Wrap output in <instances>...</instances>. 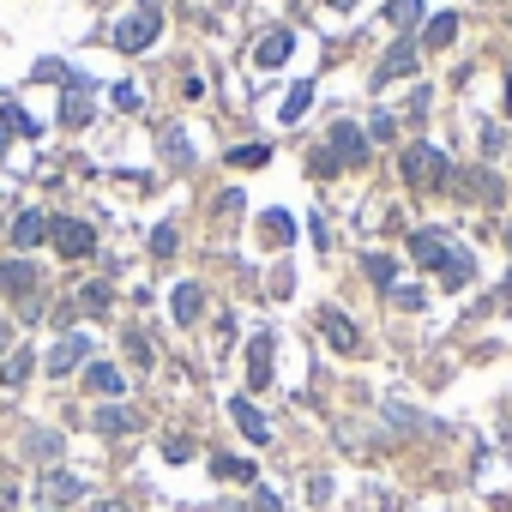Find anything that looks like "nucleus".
I'll return each mask as SVG.
<instances>
[{
	"label": "nucleus",
	"instance_id": "nucleus-1",
	"mask_svg": "<svg viewBox=\"0 0 512 512\" xmlns=\"http://www.w3.org/2000/svg\"><path fill=\"white\" fill-rule=\"evenodd\" d=\"M410 253H416L422 266H440V272H446V290L470 284V253H458L446 229H416V235H410Z\"/></svg>",
	"mask_w": 512,
	"mask_h": 512
},
{
	"label": "nucleus",
	"instance_id": "nucleus-2",
	"mask_svg": "<svg viewBox=\"0 0 512 512\" xmlns=\"http://www.w3.org/2000/svg\"><path fill=\"white\" fill-rule=\"evenodd\" d=\"M157 31H163V13L145 0L139 13H127V19L115 25V49H121V55H139V49H151V43H157Z\"/></svg>",
	"mask_w": 512,
	"mask_h": 512
},
{
	"label": "nucleus",
	"instance_id": "nucleus-3",
	"mask_svg": "<svg viewBox=\"0 0 512 512\" xmlns=\"http://www.w3.org/2000/svg\"><path fill=\"white\" fill-rule=\"evenodd\" d=\"M404 181H410L416 193H434V187L446 181V157H440V145H404Z\"/></svg>",
	"mask_w": 512,
	"mask_h": 512
},
{
	"label": "nucleus",
	"instance_id": "nucleus-4",
	"mask_svg": "<svg viewBox=\"0 0 512 512\" xmlns=\"http://www.w3.org/2000/svg\"><path fill=\"white\" fill-rule=\"evenodd\" d=\"M326 145H332V151H320V157H314V169H332V163H362V151H368V145H362V127H350V121H338V127L326 133Z\"/></svg>",
	"mask_w": 512,
	"mask_h": 512
},
{
	"label": "nucleus",
	"instance_id": "nucleus-5",
	"mask_svg": "<svg viewBox=\"0 0 512 512\" xmlns=\"http://www.w3.org/2000/svg\"><path fill=\"white\" fill-rule=\"evenodd\" d=\"M49 235H55V247L67 253V260H85V253L97 247V229L79 223V217H49Z\"/></svg>",
	"mask_w": 512,
	"mask_h": 512
},
{
	"label": "nucleus",
	"instance_id": "nucleus-6",
	"mask_svg": "<svg viewBox=\"0 0 512 512\" xmlns=\"http://www.w3.org/2000/svg\"><path fill=\"white\" fill-rule=\"evenodd\" d=\"M85 356H91V338H85V332H67V338L49 350V374H73Z\"/></svg>",
	"mask_w": 512,
	"mask_h": 512
},
{
	"label": "nucleus",
	"instance_id": "nucleus-7",
	"mask_svg": "<svg viewBox=\"0 0 512 512\" xmlns=\"http://www.w3.org/2000/svg\"><path fill=\"white\" fill-rule=\"evenodd\" d=\"M247 386H253V392L272 386V338H266V332L247 344Z\"/></svg>",
	"mask_w": 512,
	"mask_h": 512
},
{
	"label": "nucleus",
	"instance_id": "nucleus-8",
	"mask_svg": "<svg viewBox=\"0 0 512 512\" xmlns=\"http://www.w3.org/2000/svg\"><path fill=\"white\" fill-rule=\"evenodd\" d=\"M85 386H91L97 398H121V392H127V374H121L115 362H91V368H85Z\"/></svg>",
	"mask_w": 512,
	"mask_h": 512
},
{
	"label": "nucleus",
	"instance_id": "nucleus-9",
	"mask_svg": "<svg viewBox=\"0 0 512 512\" xmlns=\"http://www.w3.org/2000/svg\"><path fill=\"white\" fill-rule=\"evenodd\" d=\"M43 500H49V506H67V500H85V482H79L73 470H49V476H43Z\"/></svg>",
	"mask_w": 512,
	"mask_h": 512
},
{
	"label": "nucleus",
	"instance_id": "nucleus-10",
	"mask_svg": "<svg viewBox=\"0 0 512 512\" xmlns=\"http://www.w3.org/2000/svg\"><path fill=\"white\" fill-rule=\"evenodd\" d=\"M0 290H7V296H31L37 290V266L31 260H0Z\"/></svg>",
	"mask_w": 512,
	"mask_h": 512
},
{
	"label": "nucleus",
	"instance_id": "nucleus-11",
	"mask_svg": "<svg viewBox=\"0 0 512 512\" xmlns=\"http://www.w3.org/2000/svg\"><path fill=\"white\" fill-rule=\"evenodd\" d=\"M229 416H235V428H241V434H247L253 446H266V440H272V428H266V416H260V410H253L247 398H235V404H229Z\"/></svg>",
	"mask_w": 512,
	"mask_h": 512
},
{
	"label": "nucleus",
	"instance_id": "nucleus-12",
	"mask_svg": "<svg viewBox=\"0 0 512 512\" xmlns=\"http://www.w3.org/2000/svg\"><path fill=\"white\" fill-rule=\"evenodd\" d=\"M290 49H296V37H290V31H266V37H260V49H253V61H260V67H284V61H290Z\"/></svg>",
	"mask_w": 512,
	"mask_h": 512
},
{
	"label": "nucleus",
	"instance_id": "nucleus-13",
	"mask_svg": "<svg viewBox=\"0 0 512 512\" xmlns=\"http://www.w3.org/2000/svg\"><path fill=\"white\" fill-rule=\"evenodd\" d=\"M133 428H139V416H133L127 404H103V410H97V434L121 440V434H133Z\"/></svg>",
	"mask_w": 512,
	"mask_h": 512
},
{
	"label": "nucleus",
	"instance_id": "nucleus-14",
	"mask_svg": "<svg viewBox=\"0 0 512 512\" xmlns=\"http://www.w3.org/2000/svg\"><path fill=\"white\" fill-rule=\"evenodd\" d=\"M43 235H49V217L43 211H19L13 217V241L19 247H43Z\"/></svg>",
	"mask_w": 512,
	"mask_h": 512
},
{
	"label": "nucleus",
	"instance_id": "nucleus-15",
	"mask_svg": "<svg viewBox=\"0 0 512 512\" xmlns=\"http://www.w3.org/2000/svg\"><path fill=\"white\" fill-rule=\"evenodd\" d=\"M320 326H326V338H332L338 350H362V338H356V326H350V320H344L338 308H326V314H320Z\"/></svg>",
	"mask_w": 512,
	"mask_h": 512
},
{
	"label": "nucleus",
	"instance_id": "nucleus-16",
	"mask_svg": "<svg viewBox=\"0 0 512 512\" xmlns=\"http://www.w3.org/2000/svg\"><path fill=\"white\" fill-rule=\"evenodd\" d=\"M422 43H428V49H446V43H458V19H452V13H440V19H428V31H422Z\"/></svg>",
	"mask_w": 512,
	"mask_h": 512
},
{
	"label": "nucleus",
	"instance_id": "nucleus-17",
	"mask_svg": "<svg viewBox=\"0 0 512 512\" xmlns=\"http://www.w3.org/2000/svg\"><path fill=\"white\" fill-rule=\"evenodd\" d=\"M404 73H416V49H410V43H398V49L386 55V67H380V85H386V79H404Z\"/></svg>",
	"mask_w": 512,
	"mask_h": 512
},
{
	"label": "nucleus",
	"instance_id": "nucleus-18",
	"mask_svg": "<svg viewBox=\"0 0 512 512\" xmlns=\"http://www.w3.org/2000/svg\"><path fill=\"white\" fill-rule=\"evenodd\" d=\"M386 19H392V31H410L422 19V0H386Z\"/></svg>",
	"mask_w": 512,
	"mask_h": 512
},
{
	"label": "nucleus",
	"instance_id": "nucleus-19",
	"mask_svg": "<svg viewBox=\"0 0 512 512\" xmlns=\"http://www.w3.org/2000/svg\"><path fill=\"white\" fill-rule=\"evenodd\" d=\"M308 97H314V85H290V97L278 103V115H284V121H302V115H308Z\"/></svg>",
	"mask_w": 512,
	"mask_h": 512
},
{
	"label": "nucleus",
	"instance_id": "nucleus-20",
	"mask_svg": "<svg viewBox=\"0 0 512 512\" xmlns=\"http://www.w3.org/2000/svg\"><path fill=\"white\" fill-rule=\"evenodd\" d=\"M175 320H181V326H193V320H199V290H193V284H181V290H175Z\"/></svg>",
	"mask_w": 512,
	"mask_h": 512
},
{
	"label": "nucleus",
	"instance_id": "nucleus-21",
	"mask_svg": "<svg viewBox=\"0 0 512 512\" xmlns=\"http://www.w3.org/2000/svg\"><path fill=\"white\" fill-rule=\"evenodd\" d=\"M175 247H181L175 223H157V235H151V253H157V260H175Z\"/></svg>",
	"mask_w": 512,
	"mask_h": 512
},
{
	"label": "nucleus",
	"instance_id": "nucleus-22",
	"mask_svg": "<svg viewBox=\"0 0 512 512\" xmlns=\"http://www.w3.org/2000/svg\"><path fill=\"white\" fill-rule=\"evenodd\" d=\"M79 308L85 314H103L109 308V284H79Z\"/></svg>",
	"mask_w": 512,
	"mask_h": 512
},
{
	"label": "nucleus",
	"instance_id": "nucleus-23",
	"mask_svg": "<svg viewBox=\"0 0 512 512\" xmlns=\"http://www.w3.org/2000/svg\"><path fill=\"white\" fill-rule=\"evenodd\" d=\"M25 374H31V350H13V356H7V368H0V380H7V386H19Z\"/></svg>",
	"mask_w": 512,
	"mask_h": 512
},
{
	"label": "nucleus",
	"instance_id": "nucleus-24",
	"mask_svg": "<svg viewBox=\"0 0 512 512\" xmlns=\"http://www.w3.org/2000/svg\"><path fill=\"white\" fill-rule=\"evenodd\" d=\"M31 452H37V458H61V434H55V428H37V434H31Z\"/></svg>",
	"mask_w": 512,
	"mask_h": 512
},
{
	"label": "nucleus",
	"instance_id": "nucleus-25",
	"mask_svg": "<svg viewBox=\"0 0 512 512\" xmlns=\"http://www.w3.org/2000/svg\"><path fill=\"white\" fill-rule=\"evenodd\" d=\"M127 362H133V368H151V362H157V356H151V344H145V332H133V338H127Z\"/></svg>",
	"mask_w": 512,
	"mask_h": 512
},
{
	"label": "nucleus",
	"instance_id": "nucleus-26",
	"mask_svg": "<svg viewBox=\"0 0 512 512\" xmlns=\"http://www.w3.org/2000/svg\"><path fill=\"white\" fill-rule=\"evenodd\" d=\"M211 470H217V476H241V482H253V464H241V458H211Z\"/></svg>",
	"mask_w": 512,
	"mask_h": 512
},
{
	"label": "nucleus",
	"instance_id": "nucleus-27",
	"mask_svg": "<svg viewBox=\"0 0 512 512\" xmlns=\"http://www.w3.org/2000/svg\"><path fill=\"white\" fill-rule=\"evenodd\" d=\"M247 512H284V500H278L272 488H260V494H253V506H247Z\"/></svg>",
	"mask_w": 512,
	"mask_h": 512
},
{
	"label": "nucleus",
	"instance_id": "nucleus-28",
	"mask_svg": "<svg viewBox=\"0 0 512 512\" xmlns=\"http://www.w3.org/2000/svg\"><path fill=\"white\" fill-rule=\"evenodd\" d=\"M368 278H374V284H392V260H380V253H368Z\"/></svg>",
	"mask_w": 512,
	"mask_h": 512
},
{
	"label": "nucleus",
	"instance_id": "nucleus-29",
	"mask_svg": "<svg viewBox=\"0 0 512 512\" xmlns=\"http://www.w3.org/2000/svg\"><path fill=\"white\" fill-rule=\"evenodd\" d=\"M61 115H67V127H79V121H91V103H85V97H73Z\"/></svg>",
	"mask_w": 512,
	"mask_h": 512
},
{
	"label": "nucleus",
	"instance_id": "nucleus-30",
	"mask_svg": "<svg viewBox=\"0 0 512 512\" xmlns=\"http://www.w3.org/2000/svg\"><path fill=\"white\" fill-rule=\"evenodd\" d=\"M266 157H272L266 145H247V151H235V163H247V169H253V163H266Z\"/></svg>",
	"mask_w": 512,
	"mask_h": 512
},
{
	"label": "nucleus",
	"instance_id": "nucleus-31",
	"mask_svg": "<svg viewBox=\"0 0 512 512\" xmlns=\"http://www.w3.org/2000/svg\"><path fill=\"white\" fill-rule=\"evenodd\" d=\"M97 512H127V506L121 500H97Z\"/></svg>",
	"mask_w": 512,
	"mask_h": 512
},
{
	"label": "nucleus",
	"instance_id": "nucleus-32",
	"mask_svg": "<svg viewBox=\"0 0 512 512\" xmlns=\"http://www.w3.org/2000/svg\"><path fill=\"white\" fill-rule=\"evenodd\" d=\"M506 115H512V73H506Z\"/></svg>",
	"mask_w": 512,
	"mask_h": 512
},
{
	"label": "nucleus",
	"instance_id": "nucleus-33",
	"mask_svg": "<svg viewBox=\"0 0 512 512\" xmlns=\"http://www.w3.org/2000/svg\"><path fill=\"white\" fill-rule=\"evenodd\" d=\"M332 7H356V0H332Z\"/></svg>",
	"mask_w": 512,
	"mask_h": 512
},
{
	"label": "nucleus",
	"instance_id": "nucleus-34",
	"mask_svg": "<svg viewBox=\"0 0 512 512\" xmlns=\"http://www.w3.org/2000/svg\"><path fill=\"white\" fill-rule=\"evenodd\" d=\"M506 290H512V278H506Z\"/></svg>",
	"mask_w": 512,
	"mask_h": 512
},
{
	"label": "nucleus",
	"instance_id": "nucleus-35",
	"mask_svg": "<svg viewBox=\"0 0 512 512\" xmlns=\"http://www.w3.org/2000/svg\"><path fill=\"white\" fill-rule=\"evenodd\" d=\"M43 512H55V506H43Z\"/></svg>",
	"mask_w": 512,
	"mask_h": 512
}]
</instances>
